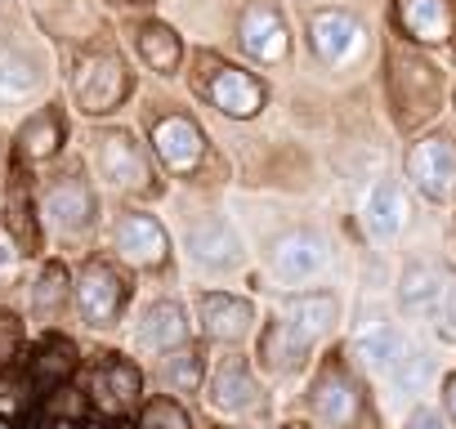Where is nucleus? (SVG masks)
Listing matches in <instances>:
<instances>
[{
  "label": "nucleus",
  "instance_id": "obj_1",
  "mask_svg": "<svg viewBox=\"0 0 456 429\" xmlns=\"http://www.w3.org/2000/svg\"><path fill=\"white\" fill-rule=\"evenodd\" d=\"M72 94L81 103V112H112L126 94H130V72L117 54H90L77 63V77H72Z\"/></svg>",
  "mask_w": 456,
  "mask_h": 429
},
{
  "label": "nucleus",
  "instance_id": "obj_2",
  "mask_svg": "<svg viewBox=\"0 0 456 429\" xmlns=\"http://www.w3.org/2000/svg\"><path fill=\"white\" fill-rule=\"evenodd\" d=\"M309 45L327 68H349L367 50V32L349 10H318L309 19Z\"/></svg>",
  "mask_w": 456,
  "mask_h": 429
},
{
  "label": "nucleus",
  "instance_id": "obj_3",
  "mask_svg": "<svg viewBox=\"0 0 456 429\" xmlns=\"http://www.w3.org/2000/svg\"><path fill=\"white\" fill-rule=\"evenodd\" d=\"M269 264L282 282H309L327 269V238L314 229H291L269 247Z\"/></svg>",
  "mask_w": 456,
  "mask_h": 429
},
{
  "label": "nucleus",
  "instance_id": "obj_4",
  "mask_svg": "<svg viewBox=\"0 0 456 429\" xmlns=\"http://www.w3.org/2000/svg\"><path fill=\"white\" fill-rule=\"evenodd\" d=\"M126 304V282L117 278L112 264H86L81 278H77V309L90 327H112L117 313Z\"/></svg>",
  "mask_w": 456,
  "mask_h": 429
},
{
  "label": "nucleus",
  "instance_id": "obj_5",
  "mask_svg": "<svg viewBox=\"0 0 456 429\" xmlns=\"http://www.w3.org/2000/svg\"><path fill=\"white\" fill-rule=\"evenodd\" d=\"M407 174L429 201H447L452 188H456V148H452V139H420L407 157Z\"/></svg>",
  "mask_w": 456,
  "mask_h": 429
},
{
  "label": "nucleus",
  "instance_id": "obj_6",
  "mask_svg": "<svg viewBox=\"0 0 456 429\" xmlns=\"http://www.w3.org/2000/svg\"><path fill=\"white\" fill-rule=\"evenodd\" d=\"M45 220L63 238L86 233L94 224V192H90V183L77 179V174H63L59 183H50V192H45Z\"/></svg>",
  "mask_w": 456,
  "mask_h": 429
},
{
  "label": "nucleus",
  "instance_id": "obj_7",
  "mask_svg": "<svg viewBox=\"0 0 456 429\" xmlns=\"http://www.w3.org/2000/svg\"><path fill=\"white\" fill-rule=\"evenodd\" d=\"M152 148H157V157L175 170V174H188V170H197L201 166V157H206V134L197 130V121H188V117H161V121H152Z\"/></svg>",
  "mask_w": 456,
  "mask_h": 429
},
{
  "label": "nucleus",
  "instance_id": "obj_8",
  "mask_svg": "<svg viewBox=\"0 0 456 429\" xmlns=\"http://www.w3.org/2000/svg\"><path fill=\"white\" fill-rule=\"evenodd\" d=\"M206 99L219 108V112H228V117H238V121H247V117H256L260 108H265V85L251 77V72H242V68H215L210 77H206Z\"/></svg>",
  "mask_w": 456,
  "mask_h": 429
},
{
  "label": "nucleus",
  "instance_id": "obj_9",
  "mask_svg": "<svg viewBox=\"0 0 456 429\" xmlns=\"http://www.w3.org/2000/svg\"><path fill=\"white\" fill-rule=\"evenodd\" d=\"M238 41L242 50L256 59V63H282L291 54V36H287V23L273 5H251L242 14V28H238Z\"/></svg>",
  "mask_w": 456,
  "mask_h": 429
},
{
  "label": "nucleus",
  "instance_id": "obj_10",
  "mask_svg": "<svg viewBox=\"0 0 456 429\" xmlns=\"http://www.w3.org/2000/svg\"><path fill=\"white\" fill-rule=\"evenodd\" d=\"M94 157H99V174H103L108 183H117V188H148V161H143L139 143H134L126 130L99 134Z\"/></svg>",
  "mask_w": 456,
  "mask_h": 429
},
{
  "label": "nucleus",
  "instance_id": "obj_11",
  "mask_svg": "<svg viewBox=\"0 0 456 429\" xmlns=\"http://www.w3.org/2000/svg\"><path fill=\"white\" fill-rule=\"evenodd\" d=\"M112 242H117V251H121L130 264H139V269L161 264L166 251H170L166 229L152 220V214H139V210H134V214H121L117 229H112Z\"/></svg>",
  "mask_w": 456,
  "mask_h": 429
},
{
  "label": "nucleus",
  "instance_id": "obj_12",
  "mask_svg": "<svg viewBox=\"0 0 456 429\" xmlns=\"http://www.w3.org/2000/svg\"><path fill=\"white\" fill-rule=\"evenodd\" d=\"M398 23L407 28V36H416L425 45H447L456 32L447 0H398Z\"/></svg>",
  "mask_w": 456,
  "mask_h": 429
},
{
  "label": "nucleus",
  "instance_id": "obj_13",
  "mask_svg": "<svg viewBox=\"0 0 456 429\" xmlns=\"http://www.w3.org/2000/svg\"><path fill=\"white\" fill-rule=\"evenodd\" d=\"M403 90H407V99H398V103H407L403 108V121H416V117H429L434 112L443 85H438V72L429 63L407 59V63H398V77H394V94H403Z\"/></svg>",
  "mask_w": 456,
  "mask_h": 429
},
{
  "label": "nucleus",
  "instance_id": "obj_14",
  "mask_svg": "<svg viewBox=\"0 0 456 429\" xmlns=\"http://www.w3.org/2000/svg\"><path fill=\"white\" fill-rule=\"evenodd\" d=\"M188 251L192 260H201L206 269H228L238 260V238L233 229H228L224 220H215V214H206V220H197L188 229Z\"/></svg>",
  "mask_w": 456,
  "mask_h": 429
},
{
  "label": "nucleus",
  "instance_id": "obj_15",
  "mask_svg": "<svg viewBox=\"0 0 456 429\" xmlns=\"http://www.w3.org/2000/svg\"><path fill=\"white\" fill-rule=\"evenodd\" d=\"M251 304L238 295H201V322L215 340H242L251 331Z\"/></svg>",
  "mask_w": 456,
  "mask_h": 429
},
{
  "label": "nucleus",
  "instance_id": "obj_16",
  "mask_svg": "<svg viewBox=\"0 0 456 429\" xmlns=\"http://www.w3.org/2000/svg\"><path fill=\"white\" fill-rule=\"evenodd\" d=\"M188 340V318L175 300H157L139 322V344L148 349H179Z\"/></svg>",
  "mask_w": 456,
  "mask_h": 429
},
{
  "label": "nucleus",
  "instance_id": "obj_17",
  "mask_svg": "<svg viewBox=\"0 0 456 429\" xmlns=\"http://www.w3.org/2000/svg\"><path fill=\"white\" fill-rule=\"evenodd\" d=\"M314 411L327 420V425H354L358 420V393L354 384L340 376V371H327L318 384H314Z\"/></svg>",
  "mask_w": 456,
  "mask_h": 429
},
{
  "label": "nucleus",
  "instance_id": "obj_18",
  "mask_svg": "<svg viewBox=\"0 0 456 429\" xmlns=\"http://www.w3.org/2000/svg\"><path fill=\"white\" fill-rule=\"evenodd\" d=\"M403 214H407L403 188H398L394 179H385V183L371 188V197H367V206H362V224H367L371 238H394V233L403 229Z\"/></svg>",
  "mask_w": 456,
  "mask_h": 429
},
{
  "label": "nucleus",
  "instance_id": "obj_19",
  "mask_svg": "<svg viewBox=\"0 0 456 429\" xmlns=\"http://www.w3.org/2000/svg\"><path fill=\"white\" fill-rule=\"evenodd\" d=\"M139 398V371L130 362H103L94 376V402L103 411H126Z\"/></svg>",
  "mask_w": 456,
  "mask_h": 429
},
{
  "label": "nucleus",
  "instance_id": "obj_20",
  "mask_svg": "<svg viewBox=\"0 0 456 429\" xmlns=\"http://www.w3.org/2000/svg\"><path fill=\"white\" fill-rule=\"evenodd\" d=\"M287 322H291V331L296 336H305V340H318L331 322H336V295H327V291H314V295H300V300H291V309H287Z\"/></svg>",
  "mask_w": 456,
  "mask_h": 429
},
{
  "label": "nucleus",
  "instance_id": "obj_21",
  "mask_svg": "<svg viewBox=\"0 0 456 429\" xmlns=\"http://www.w3.org/2000/svg\"><path fill=\"white\" fill-rule=\"evenodd\" d=\"M215 407L219 411H247V407H256V380H251V371L238 358L215 371Z\"/></svg>",
  "mask_w": 456,
  "mask_h": 429
},
{
  "label": "nucleus",
  "instance_id": "obj_22",
  "mask_svg": "<svg viewBox=\"0 0 456 429\" xmlns=\"http://www.w3.org/2000/svg\"><path fill=\"white\" fill-rule=\"evenodd\" d=\"M305 353H309V340H305V336H296L287 318H282V322H273V327L265 331V340H260V358H265L273 371L296 367Z\"/></svg>",
  "mask_w": 456,
  "mask_h": 429
},
{
  "label": "nucleus",
  "instance_id": "obj_23",
  "mask_svg": "<svg viewBox=\"0 0 456 429\" xmlns=\"http://www.w3.org/2000/svg\"><path fill=\"white\" fill-rule=\"evenodd\" d=\"M139 54H143L148 68H157V72H175L183 45H179V36H175L166 23H143V28H139Z\"/></svg>",
  "mask_w": 456,
  "mask_h": 429
},
{
  "label": "nucleus",
  "instance_id": "obj_24",
  "mask_svg": "<svg viewBox=\"0 0 456 429\" xmlns=\"http://www.w3.org/2000/svg\"><path fill=\"white\" fill-rule=\"evenodd\" d=\"M59 143H63V121H59V112H37V117L19 130V148H23V157H32V161L54 157Z\"/></svg>",
  "mask_w": 456,
  "mask_h": 429
},
{
  "label": "nucleus",
  "instance_id": "obj_25",
  "mask_svg": "<svg viewBox=\"0 0 456 429\" xmlns=\"http://www.w3.org/2000/svg\"><path fill=\"white\" fill-rule=\"evenodd\" d=\"M443 300V278L429 264H411L403 273V309L407 313H434Z\"/></svg>",
  "mask_w": 456,
  "mask_h": 429
},
{
  "label": "nucleus",
  "instance_id": "obj_26",
  "mask_svg": "<svg viewBox=\"0 0 456 429\" xmlns=\"http://www.w3.org/2000/svg\"><path fill=\"white\" fill-rule=\"evenodd\" d=\"M72 367H77V349L54 336V340H45V344L37 349V358H32V380H37V384H63V380L72 376Z\"/></svg>",
  "mask_w": 456,
  "mask_h": 429
},
{
  "label": "nucleus",
  "instance_id": "obj_27",
  "mask_svg": "<svg viewBox=\"0 0 456 429\" xmlns=\"http://www.w3.org/2000/svg\"><path fill=\"white\" fill-rule=\"evenodd\" d=\"M385 371L394 376V384H398V389L416 393V389L434 376V358H429L425 349H416V344H398V353L389 358V367H385Z\"/></svg>",
  "mask_w": 456,
  "mask_h": 429
},
{
  "label": "nucleus",
  "instance_id": "obj_28",
  "mask_svg": "<svg viewBox=\"0 0 456 429\" xmlns=\"http://www.w3.org/2000/svg\"><path fill=\"white\" fill-rule=\"evenodd\" d=\"M37 68L28 59H14V54H0V103H10V99H23L37 90Z\"/></svg>",
  "mask_w": 456,
  "mask_h": 429
},
{
  "label": "nucleus",
  "instance_id": "obj_29",
  "mask_svg": "<svg viewBox=\"0 0 456 429\" xmlns=\"http://www.w3.org/2000/svg\"><path fill=\"white\" fill-rule=\"evenodd\" d=\"M63 300H68V273H63L59 264H50V269L37 278V287H32V309L50 318V313L63 309Z\"/></svg>",
  "mask_w": 456,
  "mask_h": 429
},
{
  "label": "nucleus",
  "instance_id": "obj_30",
  "mask_svg": "<svg viewBox=\"0 0 456 429\" xmlns=\"http://www.w3.org/2000/svg\"><path fill=\"white\" fill-rule=\"evenodd\" d=\"M398 344H403V336H398L394 327H376V331H362L358 353H362V362H371V367H389V358L398 353Z\"/></svg>",
  "mask_w": 456,
  "mask_h": 429
},
{
  "label": "nucleus",
  "instance_id": "obj_31",
  "mask_svg": "<svg viewBox=\"0 0 456 429\" xmlns=\"http://www.w3.org/2000/svg\"><path fill=\"white\" fill-rule=\"evenodd\" d=\"M161 376H166V384H175V389H197V380H201V362H197V353H170L166 358V367H161Z\"/></svg>",
  "mask_w": 456,
  "mask_h": 429
},
{
  "label": "nucleus",
  "instance_id": "obj_32",
  "mask_svg": "<svg viewBox=\"0 0 456 429\" xmlns=\"http://www.w3.org/2000/svg\"><path fill=\"white\" fill-rule=\"evenodd\" d=\"M139 429H192V425H188V416H183L170 398H157V402H148V407H143Z\"/></svg>",
  "mask_w": 456,
  "mask_h": 429
},
{
  "label": "nucleus",
  "instance_id": "obj_33",
  "mask_svg": "<svg viewBox=\"0 0 456 429\" xmlns=\"http://www.w3.org/2000/svg\"><path fill=\"white\" fill-rule=\"evenodd\" d=\"M28 402H32V384L28 380H5V384H0V416L19 420L28 411Z\"/></svg>",
  "mask_w": 456,
  "mask_h": 429
},
{
  "label": "nucleus",
  "instance_id": "obj_34",
  "mask_svg": "<svg viewBox=\"0 0 456 429\" xmlns=\"http://www.w3.org/2000/svg\"><path fill=\"white\" fill-rule=\"evenodd\" d=\"M81 411H86V393H77V389H59L50 398V416H59V420H77Z\"/></svg>",
  "mask_w": 456,
  "mask_h": 429
},
{
  "label": "nucleus",
  "instance_id": "obj_35",
  "mask_svg": "<svg viewBox=\"0 0 456 429\" xmlns=\"http://www.w3.org/2000/svg\"><path fill=\"white\" fill-rule=\"evenodd\" d=\"M434 318H438V331H443L447 340H456V282L443 287V300H438Z\"/></svg>",
  "mask_w": 456,
  "mask_h": 429
},
{
  "label": "nucleus",
  "instance_id": "obj_36",
  "mask_svg": "<svg viewBox=\"0 0 456 429\" xmlns=\"http://www.w3.org/2000/svg\"><path fill=\"white\" fill-rule=\"evenodd\" d=\"M19 340H23V327H19V318L0 313V362H10V358H14Z\"/></svg>",
  "mask_w": 456,
  "mask_h": 429
},
{
  "label": "nucleus",
  "instance_id": "obj_37",
  "mask_svg": "<svg viewBox=\"0 0 456 429\" xmlns=\"http://www.w3.org/2000/svg\"><path fill=\"white\" fill-rule=\"evenodd\" d=\"M407 429H443V420H438L434 411H425V407H420V411H411V420H407Z\"/></svg>",
  "mask_w": 456,
  "mask_h": 429
},
{
  "label": "nucleus",
  "instance_id": "obj_38",
  "mask_svg": "<svg viewBox=\"0 0 456 429\" xmlns=\"http://www.w3.org/2000/svg\"><path fill=\"white\" fill-rule=\"evenodd\" d=\"M447 407H452V416H456V376L447 380Z\"/></svg>",
  "mask_w": 456,
  "mask_h": 429
},
{
  "label": "nucleus",
  "instance_id": "obj_39",
  "mask_svg": "<svg viewBox=\"0 0 456 429\" xmlns=\"http://www.w3.org/2000/svg\"><path fill=\"white\" fill-rule=\"evenodd\" d=\"M45 429H77V425H72V420H59V416H50V425H45Z\"/></svg>",
  "mask_w": 456,
  "mask_h": 429
},
{
  "label": "nucleus",
  "instance_id": "obj_40",
  "mask_svg": "<svg viewBox=\"0 0 456 429\" xmlns=\"http://www.w3.org/2000/svg\"><path fill=\"white\" fill-rule=\"evenodd\" d=\"M77 429H103V425H94V420H86V425H77Z\"/></svg>",
  "mask_w": 456,
  "mask_h": 429
}]
</instances>
